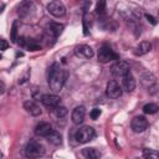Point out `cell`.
<instances>
[{
	"label": "cell",
	"instance_id": "484cf974",
	"mask_svg": "<svg viewBox=\"0 0 159 159\" xmlns=\"http://www.w3.org/2000/svg\"><path fill=\"white\" fill-rule=\"evenodd\" d=\"M9 47V43H7V41L6 40H4V39H0V51H2V50H6Z\"/></svg>",
	"mask_w": 159,
	"mask_h": 159
},
{
	"label": "cell",
	"instance_id": "277c9868",
	"mask_svg": "<svg viewBox=\"0 0 159 159\" xmlns=\"http://www.w3.org/2000/svg\"><path fill=\"white\" fill-rule=\"evenodd\" d=\"M118 60V55L109 47V46H102L98 50V61L102 63H108L109 61Z\"/></svg>",
	"mask_w": 159,
	"mask_h": 159
},
{
	"label": "cell",
	"instance_id": "ba28073f",
	"mask_svg": "<svg viewBox=\"0 0 159 159\" xmlns=\"http://www.w3.org/2000/svg\"><path fill=\"white\" fill-rule=\"evenodd\" d=\"M41 102H42V104L45 107H47L50 109H55L56 107L60 106L61 98L57 94H55V93H52V94H43L41 97Z\"/></svg>",
	"mask_w": 159,
	"mask_h": 159
},
{
	"label": "cell",
	"instance_id": "8992f818",
	"mask_svg": "<svg viewBox=\"0 0 159 159\" xmlns=\"http://www.w3.org/2000/svg\"><path fill=\"white\" fill-rule=\"evenodd\" d=\"M129 63L125 62V61H117L116 63L112 65L111 67V72L113 76H117V77H123L124 75L129 73Z\"/></svg>",
	"mask_w": 159,
	"mask_h": 159
},
{
	"label": "cell",
	"instance_id": "d6986e66",
	"mask_svg": "<svg viewBox=\"0 0 159 159\" xmlns=\"http://www.w3.org/2000/svg\"><path fill=\"white\" fill-rule=\"evenodd\" d=\"M63 29H65V26L62 24H58V22H51L48 25V32L52 34L55 37H57L58 35H61L62 31H63Z\"/></svg>",
	"mask_w": 159,
	"mask_h": 159
},
{
	"label": "cell",
	"instance_id": "7402d4cb",
	"mask_svg": "<svg viewBox=\"0 0 159 159\" xmlns=\"http://www.w3.org/2000/svg\"><path fill=\"white\" fill-rule=\"evenodd\" d=\"M53 111H55L56 117H58V118H63V117L67 114V108L63 107V106H58V107H56Z\"/></svg>",
	"mask_w": 159,
	"mask_h": 159
},
{
	"label": "cell",
	"instance_id": "4fadbf2b",
	"mask_svg": "<svg viewBox=\"0 0 159 159\" xmlns=\"http://www.w3.org/2000/svg\"><path fill=\"white\" fill-rule=\"evenodd\" d=\"M34 10H35V5L32 1H22L17 7V12L21 17L29 16Z\"/></svg>",
	"mask_w": 159,
	"mask_h": 159
},
{
	"label": "cell",
	"instance_id": "2e32d148",
	"mask_svg": "<svg viewBox=\"0 0 159 159\" xmlns=\"http://www.w3.org/2000/svg\"><path fill=\"white\" fill-rule=\"evenodd\" d=\"M152 50V43L149 41H142L134 50V53L137 56H142V55H145L148 53L149 51Z\"/></svg>",
	"mask_w": 159,
	"mask_h": 159
},
{
	"label": "cell",
	"instance_id": "ffe728a7",
	"mask_svg": "<svg viewBox=\"0 0 159 159\" xmlns=\"http://www.w3.org/2000/svg\"><path fill=\"white\" fill-rule=\"evenodd\" d=\"M143 157L145 159H159V154L157 150L150 149V148H144L143 149Z\"/></svg>",
	"mask_w": 159,
	"mask_h": 159
},
{
	"label": "cell",
	"instance_id": "9a60e30c",
	"mask_svg": "<svg viewBox=\"0 0 159 159\" xmlns=\"http://www.w3.org/2000/svg\"><path fill=\"white\" fill-rule=\"evenodd\" d=\"M24 108H25V111H26L27 113H30V114L34 116V117H37V116L41 114V108H40L34 101H26V102L24 103Z\"/></svg>",
	"mask_w": 159,
	"mask_h": 159
},
{
	"label": "cell",
	"instance_id": "83f0119b",
	"mask_svg": "<svg viewBox=\"0 0 159 159\" xmlns=\"http://www.w3.org/2000/svg\"><path fill=\"white\" fill-rule=\"evenodd\" d=\"M4 91H5V84H4V82L0 81V94H2Z\"/></svg>",
	"mask_w": 159,
	"mask_h": 159
},
{
	"label": "cell",
	"instance_id": "d4e9b609",
	"mask_svg": "<svg viewBox=\"0 0 159 159\" xmlns=\"http://www.w3.org/2000/svg\"><path fill=\"white\" fill-rule=\"evenodd\" d=\"M101 113H102V112H101V109H99V108H93V109L91 111L89 116H91V118H92V119H94V120H96V119L101 116Z\"/></svg>",
	"mask_w": 159,
	"mask_h": 159
},
{
	"label": "cell",
	"instance_id": "9c48e42d",
	"mask_svg": "<svg viewBox=\"0 0 159 159\" xmlns=\"http://www.w3.org/2000/svg\"><path fill=\"white\" fill-rule=\"evenodd\" d=\"M106 93L108 97L111 98H118L122 94V87L116 82V81H109L107 83V88H106Z\"/></svg>",
	"mask_w": 159,
	"mask_h": 159
},
{
	"label": "cell",
	"instance_id": "3957f363",
	"mask_svg": "<svg viewBox=\"0 0 159 159\" xmlns=\"http://www.w3.org/2000/svg\"><path fill=\"white\" fill-rule=\"evenodd\" d=\"M96 135V132L92 127L89 125H84V127H81L80 129H77L76 134H75V139L78 142V143H88L91 142Z\"/></svg>",
	"mask_w": 159,
	"mask_h": 159
},
{
	"label": "cell",
	"instance_id": "5b68a950",
	"mask_svg": "<svg viewBox=\"0 0 159 159\" xmlns=\"http://www.w3.org/2000/svg\"><path fill=\"white\" fill-rule=\"evenodd\" d=\"M47 11L55 17H61L66 14V7H65L63 2L55 0V1H51L47 4Z\"/></svg>",
	"mask_w": 159,
	"mask_h": 159
},
{
	"label": "cell",
	"instance_id": "8fae6325",
	"mask_svg": "<svg viewBox=\"0 0 159 159\" xmlns=\"http://www.w3.org/2000/svg\"><path fill=\"white\" fill-rule=\"evenodd\" d=\"M86 116V108L83 106H77L71 113V119L75 124H81Z\"/></svg>",
	"mask_w": 159,
	"mask_h": 159
},
{
	"label": "cell",
	"instance_id": "e0dca14e",
	"mask_svg": "<svg viewBox=\"0 0 159 159\" xmlns=\"http://www.w3.org/2000/svg\"><path fill=\"white\" fill-rule=\"evenodd\" d=\"M46 139L48 140V143H51V144H53V145H60V144L62 143V134H61L60 132L52 129V130L50 132V134L46 137Z\"/></svg>",
	"mask_w": 159,
	"mask_h": 159
},
{
	"label": "cell",
	"instance_id": "52a82bcc",
	"mask_svg": "<svg viewBox=\"0 0 159 159\" xmlns=\"http://www.w3.org/2000/svg\"><path fill=\"white\" fill-rule=\"evenodd\" d=\"M130 125H132L133 132L142 133V132H144L148 128V120H147V118L144 116H137V117H134L132 119Z\"/></svg>",
	"mask_w": 159,
	"mask_h": 159
},
{
	"label": "cell",
	"instance_id": "30bf717a",
	"mask_svg": "<svg viewBox=\"0 0 159 159\" xmlns=\"http://www.w3.org/2000/svg\"><path fill=\"white\" fill-rule=\"evenodd\" d=\"M75 55L77 57H82V58H92L94 52H93L92 47L88 45H78L75 48Z\"/></svg>",
	"mask_w": 159,
	"mask_h": 159
},
{
	"label": "cell",
	"instance_id": "ac0fdd59",
	"mask_svg": "<svg viewBox=\"0 0 159 159\" xmlns=\"http://www.w3.org/2000/svg\"><path fill=\"white\" fill-rule=\"evenodd\" d=\"M82 154L86 159H99L101 158V152L97 150L96 148H84L82 150Z\"/></svg>",
	"mask_w": 159,
	"mask_h": 159
},
{
	"label": "cell",
	"instance_id": "603a6c76",
	"mask_svg": "<svg viewBox=\"0 0 159 159\" xmlns=\"http://www.w3.org/2000/svg\"><path fill=\"white\" fill-rule=\"evenodd\" d=\"M10 40H11V42H14V43H16V42H17V24H16V22H14V24H12Z\"/></svg>",
	"mask_w": 159,
	"mask_h": 159
},
{
	"label": "cell",
	"instance_id": "4316f807",
	"mask_svg": "<svg viewBox=\"0 0 159 159\" xmlns=\"http://www.w3.org/2000/svg\"><path fill=\"white\" fill-rule=\"evenodd\" d=\"M145 16H147V19H148V20H149V21H150V22H152L153 25H155V24H157V21H155V19H154V17H153L152 15H149V14H147Z\"/></svg>",
	"mask_w": 159,
	"mask_h": 159
},
{
	"label": "cell",
	"instance_id": "7a4b0ae2",
	"mask_svg": "<svg viewBox=\"0 0 159 159\" xmlns=\"http://www.w3.org/2000/svg\"><path fill=\"white\" fill-rule=\"evenodd\" d=\"M45 154V148L41 143H39L37 140H30L26 144L25 148V155L30 159H36L40 158Z\"/></svg>",
	"mask_w": 159,
	"mask_h": 159
},
{
	"label": "cell",
	"instance_id": "6da1fadb",
	"mask_svg": "<svg viewBox=\"0 0 159 159\" xmlns=\"http://www.w3.org/2000/svg\"><path fill=\"white\" fill-rule=\"evenodd\" d=\"M68 77V72L66 70L60 68L58 63H53L47 72V80H48V86L52 89V92L56 94L60 92Z\"/></svg>",
	"mask_w": 159,
	"mask_h": 159
},
{
	"label": "cell",
	"instance_id": "cb8c5ba5",
	"mask_svg": "<svg viewBox=\"0 0 159 159\" xmlns=\"http://www.w3.org/2000/svg\"><path fill=\"white\" fill-rule=\"evenodd\" d=\"M106 10V2L104 1H98L96 5V12L97 14H103Z\"/></svg>",
	"mask_w": 159,
	"mask_h": 159
},
{
	"label": "cell",
	"instance_id": "44dd1931",
	"mask_svg": "<svg viewBox=\"0 0 159 159\" xmlns=\"http://www.w3.org/2000/svg\"><path fill=\"white\" fill-rule=\"evenodd\" d=\"M158 109L159 108H158V106L155 103H148V104H145L143 107V112L145 114H154V113L158 112Z\"/></svg>",
	"mask_w": 159,
	"mask_h": 159
},
{
	"label": "cell",
	"instance_id": "7c38bea8",
	"mask_svg": "<svg viewBox=\"0 0 159 159\" xmlns=\"http://www.w3.org/2000/svg\"><path fill=\"white\" fill-rule=\"evenodd\" d=\"M122 86H123V89L125 92H132L135 88V86H137L135 78L133 77V75L130 72L122 77Z\"/></svg>",
	"mask_w": 159,
	"mask_h": 159
},
{
	"label": "cell",
	"instance_id": "5bb4252c",
	"mask_svg": "<svg viewBox=\"0 0 159 159\" xmlns=\"http://www.w3.org/2000/svg\"><path fill=\"white\" fill-rule=\"evenodd\" d=\"M52 130V125L48 122H40L36 127H35V134L39 137H47L50 134V132Z\"/></svg>",
	"mask_w": 159,
	"mask_h": 159
}]
</instances>
